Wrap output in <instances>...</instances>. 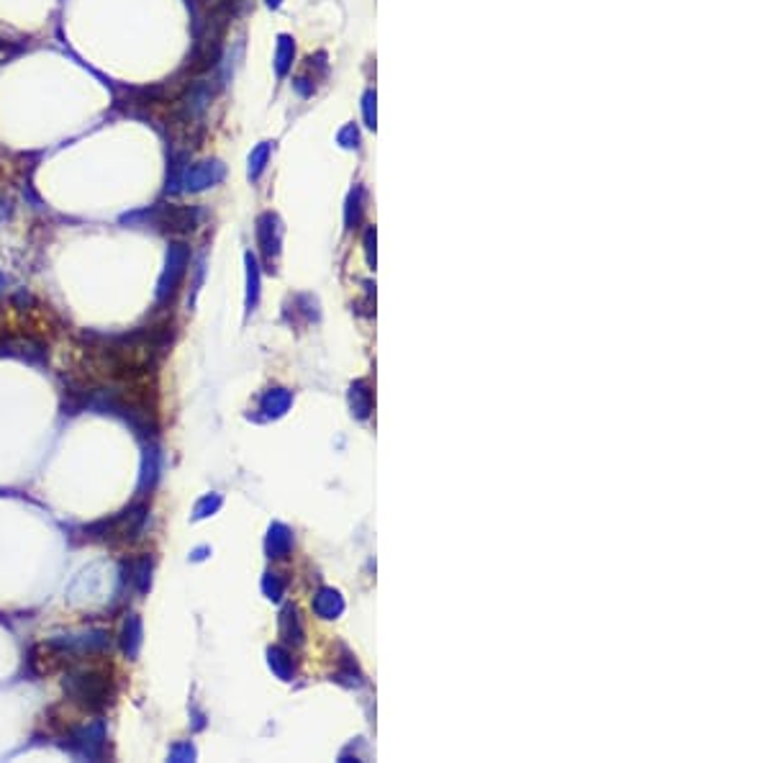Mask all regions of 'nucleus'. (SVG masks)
Here are the masks:
<instances>
[{"instance_id":"f257e3e1","label":"nucleus","mask_w":770,"mask_h":763,"mask_svg":"<svg viewBox=\"0 0 770 763\" xmlns=\"http://www.w3.org/2000/svg\"><path fill=\"white\" fill-rule=\"evenodd\" d=\"M200 216L203 214L196 206H154L150 211H136V214L124 216V222L129 224L144 222V224L159 226L165 231H193L199 226Z\"/></svg>"},{"instance_id":"f03ea898","label":"nucleus","mask_w":770,"mask_h":763,"mask_svg":"<svg viewBox=\"0 0 770 763\" xmlns=\"http://www.w3.org/2000/svg\"><path fill=\"white\" fill-rule=\"evenodd\" d=\"M65 689L75 702L85 704L88 710H103L113 696L110 676L98 674V671L72 676L69 681H65Z\"/></svg>"},{"instance_id":"7ed1b4c3","label":"nucleus","mask_w":770,"mask_h":763,"mask_svg":"<svg viewBox=\"0 0 770 763\" xmlns=\"http://www.w3.org/2000/svg\"><path fill=\"white\" fill-rule=\"evenodd\" d=\"M190 265V252L185 245H173L170 252H167V265H165V272L159 278V288H157V298L159 301H167L173 298L177 291V286L182 283L185 278V270Z\"/></svg>"},{"instance_id":"20e7f679","label":"nucleus","mask_w":770,"mask_h":763,"mask_svg":"<svg viewBox=\"0 0 770 763\" xmlns=\"http://www.w3.org/2000/svg\"><path fill=\"white\" fill-rule=\"evenodd\" d=\"M223 175H226V167H223L221 159H203V162L193 165V167H185L180 185H182V191H188V193H200V191H206V188L219 185Z\"/></svg>"},{"instance_id":"39448f33","label":"nucleus","mask_w":770,"mask_h":763,"mask_svg":"<svg viewBox=\"0 0 770 763\" xmlns=\"http://www.w3.org/2000/svg\"><path fill=\"white\" fill-rule=\"evenodd\" d=\"M257 242L263 252L272 260V255H278L280 249V224H278V216L275 214H263L257 219Z\"/></svg>"},{"instance_id":"423d86ee","label":"nucleus","mask_w":770,"mask_h":763,"mask_svg":"<svg viewBox=\"0 0 770 763\" xmlns=\"http://www.w3.org/2000/svg\"><path fill=\"white\" fill-rule=\"evenodd\" d=\"M293 62H296V42H293L290 34H280V37H278V45H275V57H272L275 75H278V77H288V72L293 69Z\"/></svg>"},{"instance_id":"0eeeda50","label":"nucleus","mask_w":770,"mask_h":763,"mask_svg":"<svg viewBox=\"0 0 770 763\" xmlns=\"http://www.w3.org/2000/svg\"><path fill=\"white\" fill-rule=\"evenodd\" d=\"M270 158H272V142H260V144L249 152V158H247V175H249V180L263 178Z\"/></svg>"},{"instance_id":"6e6552de","label":"nucleus","mask_w":770,"mask_h":763,"mask_svg":"<svg viewBox=\"0 0 770 763\" xmlns=\"http://www.w3.org/2000/svg\"><path fill=\"white\" fill-rule=\"evenodd\" d=\"M336 142H339L344 150H357V147H360V132H357V126H354V124L342 126L339 134H336Z\"/></svg>"},{"instance_id":"1a4fd4ad","label":"nucleus","mask_w":770,"mask_h":763,"mask_svg":"<svg viewBox=\"0 0 770 763\" xmlns=\"http://www.w3.org/2000/svg\"><path fill=\"white\" fill-rule=\"evenodd\" d=\"M362 116H365V126L375 129V90H368L362 95Z\"/></svg>"},{"instance_id":"9d476101","label":"nucleus","mask_w":770,"mask_h":763,"mask_svg":"<svg viewBox=\"0 0 770 763\" xmlns=\"http://www.w3.org/2000/svg\"><path fill=\"white\" fill-rule=\"evenodd\" d=\"M293 88L298 90V95H304V98H308V95H313V90H316V85L311 83V77H306V75H301V77H296V80H293Z\"/></svg>"},{"instance_id":"9b49d317","label":"nucleus","mask_w":770,"mask_h":763,"mask_svg":"<svg viewBox=\"0 0 770 763\" xmlns=\"http://www.w3.org/2000/svg\"><path fill=\"white\" fill-rule=\"evenodd\" d=\"M267 3V8H272V11H278L280 5H283V0H264Z\"/></svg>"}]
</instances>
